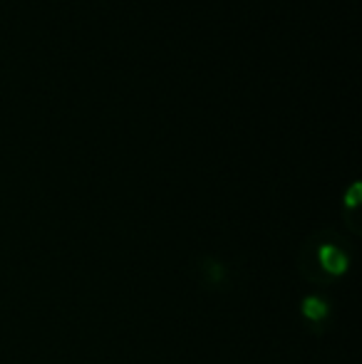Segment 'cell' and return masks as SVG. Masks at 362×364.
I'll use <instances>...</instances> for the list:
<instances>
[{"label": "cell", "mask_w": 362, "mask_h": 364, "mask_svg": "<svg viewBox=\"0 0 362 364\" xmlns=\"http://www.w3.org/2000/svg\"><path fill=\"white\" fill-rule=\"evenodd\" d=\"M353 263L348 238L330 228L315 230L303 240L298 250V270L310 285H333L345 278Z\"/></svg>", "instance_id": "obj_1"}, {"label": "cell", "mask_w": 362, "mask_h": 364, "mask_svg": "<svg viewBox=\"0 0 362 364\" xmlns=\"http://www.w3.org/2000/svg\"><path fill=\"white\" fill-rule=\"evenodd\" d=\"M196 275H198V283L201 288L211 290V292H221L228 290L231 285V270L223 260L216 258H201L196 263Z\"/></svg>", "instance_id": "obj_2"}, {"label": "cell", "mask_w": 362, "mask_h": 364, "mask_svg": "<svg viewBox=\"0 0 362 364\" xmlns=\"http://www.w3.org/2000/svg\"><path fill=\"white\" fill-rule=\"evenodd\" d=\"M360 203H362V183L353 181L350 188L343 193V211H345V223L355 235L360 233Z\"/></svg>", "instance_id": "obj_3"}, {"label": "cell", "mask_w": 362, "mask_h": 364, "mask_svg": "<svg viewBox=\"0 0 362 364\" xmlns=\"http://www.w3.org/2000/svg\"><path fill=\"white\" fill-rule=\"evenodd\" d=\"M300 312H303V320L308 322V325H320V322L330 320V305H328V300L320 295L305 297L303 305H300Z\"/></svg>", "instance_id": "obj_4"}]
</instances>
